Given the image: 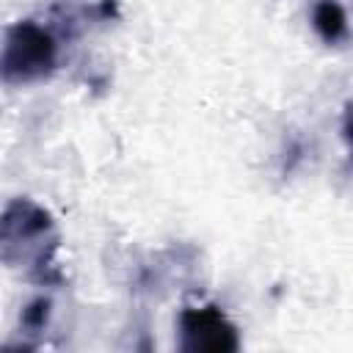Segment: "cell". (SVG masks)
<instances>
[{
    "instance_id": "1",
    "label": "cell",
    "mask_w": 353,
    "mask_h": 353,
    "mask_svg": "<svg viewBox=\"0 0 353 353\" xmlns=\"http://www.w3.org/2000/svg\"><path fill=\"white\" fill-rule=\"evenodd\" d=\"M58 232L47 207L28 196H17L0 215V259L8 268H25L36 284H61V268L55 265Z\"/></svg>"
},
{
    "instance_id": "2",
    "label": "cell",
    "mask_w": 353,
    "mask_h": 353,
    "mask_svg": "<svg viewBox=\"0 0 353 353\" xmlns=\"http://www.w3.org/2000/svg\"><path fill=\"white\" fill-rule=\"evenodd\" d=\"M61 61L58 36L36 22L17 19L6 28L3 52H0V80L6 85H30L47 80Z\"/></svg>"
},
{
    "instance_id": "3",
    "label": "cell",
    "mask_w": 353,
    "mask_h": 353,
    "mask_svg": "<svg viewBox=\"0 0 353 353\" xmlns=\"http://www.w3.org/2000/svg\"><path fill=\"white\" fill-rule=\"evenodd\" d=\"M179 350L185 353H237L240 334L226 312L215 303L185 306L176 320Z\"/></svg>"
},
{
    "instance_id": "4",
    "label": "cell",
    "mask_w": 353,
    "mask_h": 353,
    "mask_svg": "<svg viewBox=\"0 0 353 353\" xmlns=\"http://www.w3.org/2000/svg\"><path fill=\"white\" fill-rule=\"evenodd\" d=\"M312 28L328 47H339V44H345L350 39L347 14L336 0H320L312 8Z\"/></svg>"
},
{
    "instance_id": "5",
    "label": "cell",
    "mask_w": 353,
    "mask_h": 353,
    "mask_svg": "<svg viewBox=\"0 0 353 353\" xmlns=\"http://www.w3.org/2000/svg\"><path fill=\"white\" fill-rule=\"evenodd\" d=\"M50 317H52V301L47 295H36L33 301H28L22 306V314H19V334H28V336H36L41 334L47 325H50Z\"/></svg>"
},
{
    "instance_id": "6",
    "label": "cell",
    "mask_w": 353,
    "mask_h": 353,
    "mask_svg": "<svg viewBox=\"0 0 353 353\" xmlns=\"http://www.w3.org/2000/svg\"><path fill=\"white\" fill-rule=\"evenodd\" d=\"M342 138L347 141V146H350V152H353V102L347 105L345 119H342Z\"/></svg>"
}]
</instances>
